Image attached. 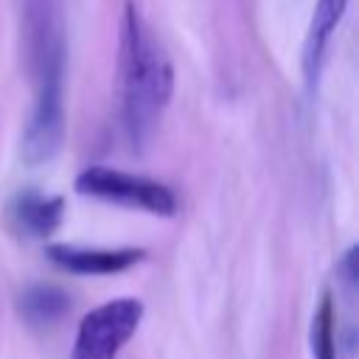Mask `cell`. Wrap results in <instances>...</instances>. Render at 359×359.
Listing matches in <instances>:
<instances>
[{
  "label": "cell",
  "instance_id": "8",
  "mask_svg": "<svg viewBox=\"0 0 359 359\" xmlns=\"http://www.w3.org/2000/svg\"><path fill=\"white\" fill-rule=\"evenodd\" d=\"M65 216V199L42 191H20L8 205V222L28 238L50 236Z\"/></svg>",
  "mask_w": 359,
  "mask_h": 359
},
{
  "label": "cell",
  "instance_id": "2",
  "mask_svg": "<svg viewBox=\"0 0 359 359\" xmlns=\"http://www.w3.org/2000/svg\"><path fill=\"white\" fill-rule=\"evenodd\" d=\"M65 62L67 48H56L28 65L34 84V104L22 132V160L28 165L50 163L65 140Z\"/></svg>",
  "mask_w": 359,
  "mask_h": 359
},
{
  "label": "cell",
  "instance_id": "9",
  "mask_svg": "<svg viewBox=\"0 0 359 359\" xmlns=\"http://www.w3.org/2000/svg\"><path fill=\"white\" fill-rule=\"evenodd\" d=\"M20 317L34 328H50L70 311V297L50 283H31L17 297Z\"/></svg>",
  "mask_w": 359,
  "mask_h": 359
},
{
  "label": "cell",
  "instance_id": "3",
  "mask_svg": "<svg viewBox=\"0 0 359 359\" xmlns=\"http://www.w3.org/2000/svg\"><path fill=\"white\" fill-rule=\"evenodd\" d=\"M73 185L81 196L104 199V202L143 210V213L163 216V219H171L180 210V199L168 185H163L151 177H137V174L121 171V168L90 165L76 177Z\"/></svg>",
  "mask_w": 359,
  "mask_h": 359
},
{
  "label": "cell",
  "instance_id": "1",
  "mask_svg": "<svg viewBox=\"0 0 359 359\" xmlns=\"http://www.w3.org/2000/svg\"><path fill=\"white\" fill-rule=\"evenodd\" d=\"M174 93V67L143 20L135 0H126L118 36V95L121 123L135 151H143L151 140Z\"/></svg>",
  "mask_w": 359,
  "mask_h": 359
},
{
  "label": "cell",
  "instance_id": "6",
  "mask_svg": "<svg viewBox=\"0 0 359 359\" xmlns=\"http://www.w3.org/2000/svg\"><path fill=\"white\" fill-rule=\"evenodd\" d=\"M345 8H348V0H317L314 3L311 20H309V28H306V39H303V56H300L303 81H306L309 95L320 84L325 53H328V42H331V34L337 31Z\"/></svg>",
  "mask_w": 359,
  "mask_h": 359
},
{
  "label": "cell",
  "instance_id": "4",
  "mask_svg": "<svg viewBox=\"0 0 359 359\" xmlns=\"http://www.w3.org/2000/svg\"><path fill=\"white\" fill-rule=\"evenodd\" d=\"M146 314L143 300L115 297L87 311L76 328L70 359H118Z\"/></svg>",
  "mask_w": 359,
  "mask_h": 359
},
{
  "label": "cell",
  "instance_id": "10",
  "mask_svg": "<svg viewBox=\"0 0 359 359\" xmlns=\"http://www.w3.org/2000/svg\"><path fill=\"white\" fill-rule=\"evenodd\" d=\"M309 348L314 359H339L337 351V306L331 292H323L314 314H311V325H309Z\"/></svg>",
  "mask_w": 359,
  "mask_h": 359
},
{
  "label": "cell",
  "instance_id": "11",
  "mask_svg": "<svg viewBox=\"0 0 359 359\" xmlns=\"http://www.w3.org/2000/svg\"><path fill=\"white\" fill-rule=\"evenodd\" d=\"M337 280H339L345 297L353 300V294H356V247H353V244H351V247L342 252V258L337 261Z\"/></svg>",
  "mask_w": 359,
  "mask_h": 359
},
{
  "label": "cell",
  "instance_id": "5",
  "mask_svg": "<svg viewBox=\"0 0 359 359\" xmlns=\"http://www.w3.org/2000/svg\"><path fill=\"white\" fill-rule=\"evenodd\" d=\"M45 252L50 264L73 275H121L146 258V250L140 247L90 250V247H76V244H48Z\"/></svg>",
  "mask_w": 359,
  "mask_h": 359
},
{
  "label": "cell",
  "instance_id": "7",
  "mask_svg": "<svg viewBox=\"0 0 359 359\" xmlns=\"http://www.w3.org/2000/svg\"><path fill=\"white\" fill-rule=\"evenodd\" d=\"M65 45L62 0H22V56L25 65Z\"/></svg>",
  "mask_w": 359,
  "mask_h": 359
}]
</instances>
